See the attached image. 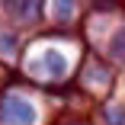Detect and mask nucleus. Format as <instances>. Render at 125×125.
Here are the masks:
<instances>
[{
	"label": "nucleus",
	"instance_id": "obj_1",
	"mask_svg": "<svg viewBox=\"0 0 125 125\" xmlns=\"http://www.w3.org/2000/svg\"><path fill=\"white\" fill-rule=\"evenodd\" d=\"M7 109H10V122H16V125H29L35 119V109L26 103V99H19V96L7 99Z\"/></svg>",
	"mask_w": 125,
	"mask_h": 125
},
{
	"label": "nucleus",
	"instance_id": "obj_2",
	"mask_svg": "<svg viewBox=\"0 0 125 125\" xmlns=\"http://www.w3.org/2000/svg\"><path fill=\"white\" fill-rule=\"evenodd\" d=\"M45 61H48V67H52L55 74H61V71H64V58H61V55H55V52H48V55H45Z\"/></svg>",
	"mask_w": 125,
	"mask_h": 125
}]
</instances>
